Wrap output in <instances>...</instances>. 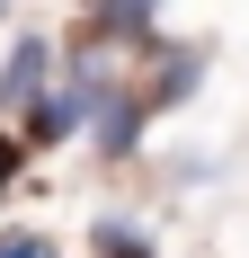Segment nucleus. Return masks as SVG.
Here are the masks:
<instances>
[{
	"instance_id": "nucleus-1",
	"label": "nucleus",
	"mask_w": 249,
	"mask_h": 258,
	"mask_svg": "<svg viewBox=\"0 0 249 258\" xmlns=\"http://www.w3.org/2000/svg\"><path fill=\"white\" fill-rule=\"evenodd\" d=\"M107 89H116V72H107L98 53H80L63 80H45L27 98V143H72V134H89V116H98Z\"/></svg>"
},
{
	"instance_id": "nucleus-2",
	"label": "nucleus",
	"mask_w": 249,
	"mask_h": 258,
	"mask_svg": "<svg viewBox=\"0 0 249 258\" xmlns=\"http://www.w3.org/2000/svg\"><path fill=\"white\" fill-rule=\"evenodd\" d=\"M205 62H214L205 45H169V53H160V72L134 89V98H143V116H151V107H178V98H187V89L205 80Z\"/></svg>"
},
{
	"instance_id": "nucleus-3",
	"label": "nucleus",
	"mask_w": 249,
	"mask_h": 258,
	"mask_svg": "<svg viewBox=\"0 0 249 258\" xmlns=\"http://www.w3.org/2000/svg\"><path fill=\"white\" fill-rule=\"evenodd\" d=\"M89 134H98V152H107V160H134V143H143V98L116 80V89L98 98V116H89Z\"/></svg>"
},
{
	"instance_id": "nucleus-4",
	"label": "nucleus",
	"mask_w": 249,
	"mask_h": 258,
	"mask_svg": "<svg viewBox=\"0 0 249 258\" xmlns=\"http://www.w3.org/2000/svg\"><path fill=\"white\" fill-rule=\"evenodd\" d=\"M45 72H53V45L45 36H18L9 62H0V107H27L36 89H45Z\"/></svg>"
},
{
	"instance_id": "nucleus-5",
	"label": "nucleus",
	"mask_w": 249,
	"mask_h": 258,
	"mask_svg": "<svg viewBox=\"0 0 249 258\" xmlns=\"http://www.w3.org/2000/svg\"><path fill=\"white\" fill-rule=\"evenodd\" d=\"M151 18H160V0H98V18H89V45H143Z\"/></svg>"
},
{
	"instance_id": "nucleus-6",
	"label": "nucleus",
	"mask_w": 249,
	"mask_h": 258,
	"mask_svg": "<svg viewBox=\"0 0 249 258\" xmlns=\"http://www.w3.org/2000/svg\"><path fill=\"white\" fill-rule=\"evenodd\" d=\"M98 258H151V240L134 223H98Z\"/></svg>"
},
{
	"instance_id": "nucleus-7",
	"label": "nucleus",
	"mask_w": 249,
	"mask_h": 258,
	"mask_svg": "<svg viewBox=\"0 0 249 258\" xmlns=\"http://www.w3.org/2000/svg\"><path fill=\"white\" fill-rule=\"evenodd\" d=\"M18 160H27V143H9V134H0V196L18 187Z\"/></svg>"
},
{
	"instance_id": "nucleus-8",
	"label": "nucleus",
	"mask_w": 249,
	"mask_h": 258,
	"mask_svg": "<svg viewBox=\"0 0 249 258\" xmlns=\"http://www.w3.org/2000/svg\"><path fill=\"white\" fill-rule=\"evenodd\" d=\"M0 258H45V240L36 232H0Z\"/></svg>"
},
{
	"instance_id": "nucleus-9",
	"label": "nucleus",
	"mask_w": 249,
	"mask_h": 258,
	"mask_svg": "<svg viewBox=\"0 0 249 258\" xmlns=\"http://www.w3.org/2000/svg\"><path fill=\"white\" fill-rule=\"evenodd\" d=\"M0 9H9V0H0Z\"/></svg>"
}]
</instances>
